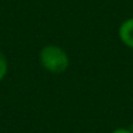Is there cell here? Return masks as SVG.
I'll return each instance as SVG.
<instances>
[{"mask_svg":"<svg viewBox=\"0 0 133 133\" xmlns=\"http://www.w3.org/2000/svg\"><path fill=\"white\" fill-rule=\"evenodd\" d=\"M41 63L51 73H63L69 65V59L65 51L59 46H46L41 51Z\"/></svg>","mask_w":133,"mask_h":133,"instance_id":"obj_1","label":"cell"},{"mask_svg":"<svg viewBox=\"0 0 133 133\" xmlns=\"http://www.w3.org/2000/svg\"><path fill=\"white\" fill-rule=\"evenodd\" d=\"M119 37L124 44L133 48V18H129L120 25Z\"/></svg>","mask_w":133,"mask_h":133,"instance_id":"obj_2","label":"cell"},{"mask_svg":"<svg viewBox=\"0 0 133 133\" xmlns=\"http://www.w3.org/2000/svg\"><path fill=\"white\" fill-rule=\"evenodd\" d=\"M7 71H8V63H7L5 55L0 51V80H3L5 77Z\"/></svg>","mask_w":133,"mask_h":133,"instance_id":"obj_3","label":"cell"},{"mask_svg":"<svg viewBox=\"0 0 133 133\" xmlns=\"http://www.w3.org/2000/svg\"><path fill=\"white\" fill-rule=\"evenodd\" d=\"M112 133H132L129 129H124V128H119V129H116V130H114Z\"/></svg>","mask_w":133,"mask_h":133,"instance_id":"obj_4","label":"cell"},{"mask_svg":"<svg viewBox=\"0 0 133 133\" xmlns=\"http://www.w3.org/2000/svg\"><path fill=\"white\" fill-rule=\"evenodd\" d=\"M130 132H132V133H133V125H132V128H130Z\"/></svg>","mask_w":133,"mask_h":133,"instance_id":"obj_5","label":"cell"}]
</instances>
